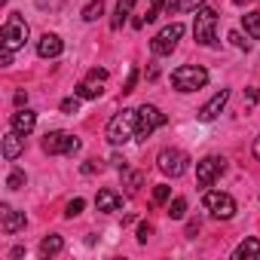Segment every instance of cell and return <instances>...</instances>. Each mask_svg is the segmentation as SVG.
<instances>
[{
	"label": "cell",
	"mask_w": 260,
	"mask_h": 260,
	"mask_svg": "<svg viewBox=\"0 0 260 260\" xmlns=\"http://www.w3.org/2000/svg\"><path fill=\"white\" fill-rule=\"evenodd\" d=\"M135 132H138V110H119L110 122H107V141L113 144V147H119V144H125V141H132L135 138Z\"/></svg>",
	"instance_id": "cell-1"
},
{
	"label": "cell",
	"mask_w": 260,
	"mask_h": 260,
	"mask_svg": "<svg viewBox=\"0 0 260 260\" xmlns=\"http://www.w3.org/2000/svg\"><path fill=\"white\" fill-rule=\"evenodd\" d=\"M214 28H217V10L199 7L196 16H193V37H196V43L199 46H217Z\"/></svg>",
	"instance_id": "cell-2"
},
{
	"label": "cell",
	"mask_w": 260,
	"mask_h": 260,
	"mask_svg": "<svg viewBox=\"0 0 260 260\" xmlns=\"http://www.w3.org/2000/svg\"><path fill=\"white\" fill-rule=\"evenodd\" d=\"M208 83V71L199 68V64H181L172 71V86L178 92H196Z\"/></svg>",
	"instance_id": "cell-3"
},
{
	"label": "cell",
	"mask_w": 260,
	"mask_h": 260,
	"mask_svg": "<svg viewBox=\"0 0 260 260\" xmlns=\"http://www.w3.org/2000/svg\"><path fill=\"white\" fill-rule=\"evenodd\" d=\"M169 122V116L159 110V107H153V104H141L138 107V132H135V141H147L153 132H156V128H162Z\"/></svg>",
	"instance_id": "cell-4"
},
{
	"label": "cell",
	"mask_w": 260,
	"mask_h": 260,
	"mask_svg": "<svg viewBox=\"0 0 260 260\" xmlns=\"http://www.w3.org/2000/svg\"><path fill=\"white\" fill-rule=\"evenodd\" d=\"M156 166H159L162 175H169V178H181V175L190 169V156H187L184 150H178V147H162L159 156H156Z\"/></svg>",
	"instance_id": "cell-5"
},
{
	"label": "cell",
	"mask_w": 260,
	"mask_h": 260,
	"mask_svg": "<svg viewBox=\"0 0 260 260\" xmlns=\"http://www.w3.org/2000/svg\"><path fill=\"white\" fill-rule=\"evenodd\" d=\"M25 40H28V22L19 13H10V19L4 22V49L16 52L25 46Z\"/></svg>",
	"instance_id": "cell-6"
},
{
	"label": "cell",
	"mask_w": 260,
	"mask_h": 260,
	"mask_svg": "<svg viewBox=\"0 0 260 260\" xmlns=\"http://www.w3.org/2000/svg\"><path fill=\"white\" fill-rule=\"evenodd\" d=\"M43 150L49 156H74V153H80V138H74L68 132H46Z\"/></svg>",
	"instance_id": "cell-7"
},
{
	"label": "cell",
	"mask_w": 260,
	"mask_h": 260,
	"mask_svg": "<svg viewBox=\"0 0 260 260\" xmlns=\"http://www.w3.org/2000/svg\"><path fill=\"white\" fill-rule=\"evenodd\" d=\"M223 172H226V159L223 156H205V159L196 162V184L199 187H211Z\"/></svg>",
	"instance_id": "cell-8"
},
{
	"label": "cell",
	"mask_w": 260,
	"mask_h": 260,
	"mask_svg": "<svg viewBox=\"0 0 260 260\" xmlns=\"http://www.w3.org/2000/svg\"><path fill=\"white\" fill-rule=\"evenodd\" d=\"M205 208L211 211V217L217 220H230L236 214V199L230 193H220V190H208L205 193Z\"/></svg>",
	"instance_id": "cell-9"
},
{
	"label": "cell",
	"mask_w": 260,
	"mask_h": 260,
	"mask_svg": "<svg viewBox=\"0 0 260 260\" xmlns=\"http://www.w3.org/2000/svg\"><path fill=\"white\" fill-rule=\"evenodd\" d=\"M181 37H184V25H181V22H175V25L162 28V31L150 40L153 55H172V49L178 46V40H181Z\"/></svg>",
	"instance_id": "cell-10"
},
{
	"label": "cell",
	"mask_w": 260,
	"mask_h": 260,
	"mask_svg": "<svg viewBox=\"0 0 260 260\" xmlns=\"http://www.w3.org/2000/svg\"><path fill=\"white\" fill-rule=\"evenodd\" d=\"M104 80H107V71H104V68H92L89 77L77 83V95L86 98V101H89V98H98V95L104 92Z\"/></svg>",
	"instance_id": "cell-11"
},
{
	"label": "cell",
	"mask_w": 260,
	"mask_h": 260,
	"mask_svg": "<svg viewBox=\"0 0 260 260\" xmlns=\"http://www.w3.org/2000/svg\"><path fill=\"white\" fill-rule=\"evenodd\" d=\"M226 101H230V89H220V92H214L202 107H199V119L202 122H211V119H217L220 116V110L226 107Z\"/></svg>",
	"instance_id": "cell-12"
},
{
	"label": "cell",
	"mask_w": 260,
	"mask_h": 260,
	"mask_svg": "<svg viewBox=\"0 0 260 260\" xmlns=\"http://www.w3.org/2000/svg\"><path fill=\"white\" fill-rule=\"evenodd\" d=\"M25 223H28V220H25V211H16V208H10L7 202L0 205V226H4V233H7V236L19 233Z\"/></svg>",
	"instance_id": "cell-13"
},
{
	"label": "cell",
	"mask_w": 260,
	"mask_h": 260,
	"mask_svg": "<svg viewBox=\"0 0 260 260\" xmlns=\"http://www.w3.org/2000/svg\"><path fill=\"white\" fill-rule=\"evenodd\" d=\"M61 52H64V43H61L58 34H43L37 40V55L40 58H58Z\"/></svg>",
	"instance_id": "cell-14"
},
{
	"label": "cell",
	"mask_w": 260,
	"mask_h": 260,
	"mask_svg": "<svg viewBox=\"0 0 260 260\" xmlns=\"http://www.w3.org/2000/svg\"><path fill=\"white\" fill-rule=\"evenodd\" d=\"M10 125H13V132H19V135L28 138V135L34 132V125H37V113H34V110H19V113H13Z\"/></svg>",
	"instance_id": "cell-15"
},
{
	"label": "cell",
	"mask_w": 260,
	"mask_h": 260,
	"mask_svg": "<svg viewBox=\"0 0 260 260\" xmlns=\"http://www.w3.org/2000/svg\"><path fill=\"white\" fill-rule=\"evenodd\" d=\"M95 208L104 211V214L119 211V208H122V193H116V190H98V196H95Z\"/></svg>",
	"instance_id": "cell-16"
},
{
	"label": "cell",
	"mask_w": 260,
	"mask_h": 260,
	"mask_svg": "<svg viewBox=\"0 0 260 260\" xmlns=\"http://www.w3.org/2000/svg\"><path fill=\"white\" fill-rule=\"evenodd\" d=\"M22 150H25V135L10 132V135L4 138V159H7V162H13V159H19V156H22Z\"/></svg>",
	"instance_id": "cell-17"
},
{
	"label": "cell",
	"mask_w": 260,
	"mask_h": 260,
	"mask_svg": "<svg viewBox=\"0 0 260 260\" xmlns=\"http://www.w3.org/2000/svg\"><path fill=\"white\" fill-rule=\"evenodd\" d=\"M260 257V239L257 236H248L245 242H239V248L233 251V260H254Z\"/></svg>",
	"instance_id": "cell-18"
},
{
	"label": "cell",
	"mask_w": 260,
	"mask_h": 260,
	"mask_svg": "<svg viewBox=\"0 0 260 260\" xmlns=\"http://www.w3.org/2000/svg\"><path fill=\"white\" fill-rule=\"evenodd\" d=\"M138 4V0H116V10H113V19H110V28L113 31H119L122 28V22L132 16V7Z\"/></svg>",
	"instance_id": "cell-19"
},
{
	"label": "cell",
	"mask_w": 260,
	"mask_h": 260,
	"mask_svg": "<svg viewBox=\"0 0 260 260\" xmlns=\"http://www.w3.org/2000/svg\"><path fill=\"white\" fill-rule=\"evenodd\" d=\"M61 248H64V239L52 233V236H46V239L40 242V257H55Z\"/></svg>",
	"instance_id": "cell-20"
},
{
	"label": "cell",
	"mask_w": 260,
	"mask_h": 260,
	"mask_svg": "<svg viewBox=\"0 0 260 260\" xmlns=\"http://www.w3.org/2000/svg\"><path fill=\"white\" fill-rule=\"evenodd\" d=\"M242 25H245V34H248V37L260 40V13H257V10L245 13V16H242Z\"/></svg>",
	"instance_id": "cell-21"
},
{
	"label": "cell",
	"mask_w": 260,
	"mask_h": 260,
	"mask_svg": "<svg viewBox=\"0 0 260 260\" xmlns=\"http://www.w3.org/2000/svg\"><path fill=\"white\" fill-rule=\"evenodd\" d=\"M104 16V0H89L83 7V22H98Z\"/></svg>",
	"instance_id": "cell-22"
},
{
	"label": "cell",
	"mask_w": 260,
	"mask_h": 260,
	"mask_svg": "<svg viewBox=\"0 0 260 260\" xmlns=\"http://www.w3.org/2000/svg\"><path fill=\"white\" fill-rule=\"evenodd\" d=\"M199 7H205V0H172L169 4L172 13H196Z\"/></svg>",
	"instance_id": "cell-23"
},
{
	"label": "cell",
	"mask_w": 260,
	"mask_h": 260,
	"mask_svg": "<svg viewBox=\"0 0 260 260\" xmlns=\"http://www.w3.org/2000/svg\"><path fill=\"white\" fill-rule=\"evenodd\" d=\"M25 187V172L22 169H13L10 178H7V190H22Z\"/></svg>",
	"instance_id": "cell-24"
},
{
	"label": "cell",
	"mask_w": 260,
	"mask_h": 260,
	"mask_svg": "<svg viewBox=\"0 0 260 260\" xmlns=\"http://www.w3.org/2000/svg\"><path fill=\"white\" fill-rule=\"evenodd\" d=\"M184 214H187V199H184V196H178V199H175V202L169 205V217H175V220H181Z\"/></svg>",
	"instance_id": "cell-25"
},
{
	"label": "cell",
	"mask_w": 260,
	"mask_h": 260,
	"mask_svg": "<svg viewBox=\"0 0 260 260\" xmlns=\"http://www.w3.org/2000/svg\"><path fill=\"white\" fill-rule=\"evenodd\" d=\"M122 175H125V184H128V193H135V190L141 187V181H144V175H141V172H125V169H122Z\"/></svg>",
	"instance_id": "cell-26"
},
{
	"label": "cell",
	"mask_w": 260,
	"mask_h": 260,
	"mask_svg": "<svg viewBox=\"0 0 260 260\" xmlns=\"http://www.w3.org/2000/svg\"><path fill=\"white\" fill-rule=\"evenodd\" d=\"M162 16V0H150V7H147V16H141L144 22H156Z\"/></svg>",
	"instance_id": "cell-27"
},
{
	"label": "cell",
	"mask_w": 260,
	"mask_h": 260,
	"mask_svg": "<svg viewBox=\"0 0 260 260\" xmlns=\"http://www.w3.org/2000/svg\"><path fill=\"white\" fill-rule=\"evenodd\" d=\"M169 196H172V187H169V184H159V187L153 190V202H156V205L169 202Z\"/></svg>",
	"instance_id": "cell-28"
},
{
	"label": "cell",
	"mask_w": 260,
	"mask_h": 260,
	"mask_svg": "<svg viewBox=\"0 0 260 260\" xmlns=\"http://www.w3.org/2000/svg\"><path fill=\"white\" fill-rule=\"evenodd\" d=\"M83 205H86V202H83L80 196H77V199H71V202L64 205V217H77V214L83 211Z\"/></svg>",
	"instance_id": "cell-29"
},
{
	"label": "cell",
	"mask_w": 260,
	"mask_h": 260,
	"mask_svg": "<svg viewBox=\"0 0 260 260\" xmlns=\"http://www.w3.org/2000/svg\"><path fill=\"white\" fill-rule=\"evenodd\" d=\"M80 110V95L74 92V98H64L61 101V113H77Z\"/></svg>",
	"instance_id": "cell-30"
},
{
	"label": "cell",
	"mask_w": 260,
	"mask_h": 260,
	"mask_svg": "<svg viewBox=\"0 0 260 260\" xmlns=\"http://www.w3.org/2000/svg\"><path fill=\"white\" fill-rule=\"evenodd\" d=\"M135 83H138V68H132V71H128V77H125V86H122V95L135 92Z\"/></svg>",
	"instance_id": "cell-31"
},
{
	"label": "cell",
	"mask_w": 260,
	"mask_h": 260,
	"mask_svg": "<svg viewBox=\"0 0 260 260\" xmlns=\"http://www.w3.org/2000/svg\"><path fill=\"white\" fill-rule=\"evenodd\" d=\"M230 43H233L236 49H248V46H251V43H248V40H245L239 31H230Z\"/></svg>",
	"instance_id": "cell-32"
},
{
	"label": "cell",
	"mask_w": 260,
	"mask_h": 260,
	"mask_svg": "<svg viewBox=\"0 0 260 260\" xmlns=\"http://www.w3.org/2000/svg\"><path fill=\"white\" fill-rule=\"evenodd\" d=\"M150 233H153V226H150V223H141V226H138V242H141V245H147Z\"/></svg>",
	"instance_id": "cell-33"
},
{
	"label": "cell",
	"mask_w": 260,
	"mask_h": 260,
	"mask_svg": "<svg viewBox=\"0 0 260 260\" xmlns=\"http://www.w3.org/2000/svg\"><path fill=\"white\" fill-rule=\"evenodd\" d=\"M98 169H101V166H98V159H86V162H83V175H95Z\"/></svg>",
	"instance_id": "cell-34"
},
{
	"label": "cell",
	"mask_w": 260,
	"mask_h": 260,
	"mask_svg": "<svg viewBox=\"0 0 260 260\" xmlns=\"http://www.w3.org/2000/svg\"><path fill=\"white\" fill-rule=\"evenodd\" d=\"M245 98H248V104H257V101H260V89H257V86L245 89Z\"/></svg>",
	"instance_id": "cell-35"
},
{
	"label": "cell",
	"mask_w": 260,
	"mask_h": 260,
	"mask_svg": "<svg viewBox=\"0 0 260 260\" xmlns=\"http://www.w3.org/2000/svg\"><path fill=\"white\" fill-rule=\"evenodd\" d=\"M0 64H4V68L13 64V52H10V49H4V55H0Z\"/></svg>",
	"instance_id": "cell-36"
},
{
	"label": "cell",
	"mask_w": 260,
	"mask_h": 260,
	"mask_svg": "<svg viewBox=\"0 0 260 260\" xmlns=\"http://www.w3.org/2000/svg\"><path fill=\"white\" fill-rule=\"evenodd\" d=\"M16 104H19V107L28 104V92H16Z\"/></svg>",
	"instance_id": "cell-37"
},
{
	"label": "cell",
	"mask_w": 260,
	"mask_h": 260,
	"mask_svg": "<svg viewBox=\"0 0 260 260\" xmlns=\"http://www.w3.org/2000/svg\"><path fill=\"white\" fill-rule=\"evenodd\" d=\"M110 162H113V166H116V169H125V159H122V156H119V153H116V156H110Z\"/></svg>",
	"instance_id": "cell-38"
},
{
	"label": "cell",
	"mask_w": 260,
	"mask_h": 260,
	"mask_svg": "<svg viewBox=\"0 0 260 260\" xmlns=\"http://www.w3.org/2000/svg\"><path fill=\"white\" fill-rule=\"evenodd\" d=\"M254 156H257V159H260V138H257V141H254Z\"/></svg>",
	"instance_id": "cell-39"
},
{
	"label": "cell",
	"mask_w": 260,
	"mask_h": 260,
	"mask_svg": "<svg viewBox=\"0 0 260 260\" xmlns=\"http://www.w3.org/2000/svg\"><path fill=\"white\" fill-rule=\"evenodd\" d=\"M233 4H239V7H242V4H248V0H233Z\"/></svg>",
	"instance_id": "cell-40"
},
{
	"label": "cell",
	"mask_w": 260,
	"mask_h": 260,
	"mask_svg": "<svg viewBox=\"0 0 260 260\" xmlns=\"http://www.w3.org/2000/svg\"><path fill=\"white\" fill-rule=\"evenodd\" d=\"M4 4H7V0H4Z\"/></svg>",
	"instance_id": "cell-41"
}]
</instances>
